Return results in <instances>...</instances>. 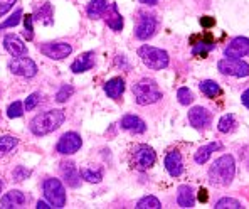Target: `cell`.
Returning <instances> with one entry per match:
<instances>
[{
    "label": "cell",
    "mask_w": 249,
    "mask_h": 209,
    "mask_svg": "<svg viewBox=\"0 0 249 209\" xmlns=\"http://www.w3.org/2000/svg\"><path fill=\"white\" fill-rule=\"evenodd\" d=\"M234 175H236V162L232 155L219 157L209 169V181L215 186H229Z\"/></svg>",
    "instance_id": "cell-1"
},
{
    "label": "cell",
    "mask_w": 249,
    "mask_h": 209,
    "mask_svg": "<svg viewBox=\"0 0 249 209\" xmlns=\"http://www.w3.org/2000/svg\"><path fill=\"white\" fill-rule=\"evenodd\" d=\"M64 122V112L62 110H49V112L39 113L31 122V132L37 137L47 135L57 130Z\"/></svg>",
    "instance_id": "cell-2"
},
{
    "label": "cell",
    "mask_w": 249,
    "mask_h": 209,
    "mask_svg": "<svg viewBox=\"0 0 249 209\" xmlns=\"http://www.w3.org/2000/svg\"><path fill=\"white\" fill-rule=\"evenodd\" d=\"M133 95L135 100H137L138 105L146 106V105H153L162 98V91L159 90V84H157L153 79H142L133 86Z\"/></svg>",
    "instance_id": "cell-3"
},
{
    "label": "cell",
    "mask_w": 249,
    "mask_h": 209,
    "mask_svg": "<svg viewBox=\"0 0 249 209\" xmlns=\"http://www.w3.org/2000/svg\"><path fill=\"white\" fill-rule=\"evenodd\" d=\"M138 56L140 59L143 61V64L148 69H153V71H160V69H165L170 59H168V54L167 51L159 49V47H153V46H142L138 49Z\"/></svg>",
    "instance_id": "cell-4"
},
{
    "label": "cell",
    "mask_w": 249,
    "mask_h": 209,
    "mask_svg": "<svg viewBox=\"0 0 249 209\" xmlns=\"http://www.w3.org/2000/svg\"><path fill=\"white\" fill-rule=\"evenodd\" d=\"M44 196L51 203L53 208H64L66 206V189L61 184L59 179H46L42 184Z\"/></svg>",
    "instance_id": "cell-5"
},
{
    "label": "cell",
    "mask_w": 249,
    "mask_h": 209,
    "mask_svg": "<svg viewBox=\"0 0 249 209\" xmlns=\"http://www.w3.org/2000/svg\"><path fill=\"white\" fill-rule=\"evenodd\" d=\"M217 69L222 75L236 76V78H246L249 76V64L243 59H234V57H224L217 63Z\"/></svg>",
    "instance_id": "cell-6"
},
{
    "label": "cell",
    "mask_w": 249,
    "mask_h": 209,
    "mask_svg": "<svg viewBox=\"0 0 249 209\" xmlns=\"http://www.w3.org/2000/svg\"><path fill=\"white\" fill-rule=\"evenodd\" d=\"M9 71L12 75L22 76V78H32V76L37 75V64L31 59V57L24 56H16L9 63Z\"/></svg>",
    "instance_id": "cell-7"
},
{
    "label": "cell",
    "mask_w": 249,
    "mask_h": 209,
    "mask_svg": "<svg viewBox=\"0 0 249 209\" xmlns=\"http://www.w3.org/2000/svg\"><path fill=\"white\" fill-rule=\"evenodd\" d=\"M157 155L153 152L152 147L148 145H138L137 149L133 150V166L138 169V171H146L155 164Z\"/></svg>",
    "instance_id": "cell-8"
},
{
    "label": "cell",
    "mask_w": 249,
    "mask_h": 209,
    "mask_svg": "<svg viewBox=\"0 0 249 209\" xmlns=\"http://www.w3.org/2000/svg\"><path fill=\"white\" fill-rule=\"evenodd\" d=\"M39 51L44 54V56L51 57V59H64L69 54L72 53V46L68 42H46L39 46Z\"/></svg>",
    "instance_id": "cell-9"
},
{
    "label": "cell",
    "mask_w": 249,
    "mask_h": 209,
    "mask_svg": "<svg viewBox=\"0 0 249 209\" xmlns=\"http://www.w3.org/2000/svg\"><path fill=\"white\" fill-rule=\"evenodd\" d=\"M81 145H83L81 137H79L76 132H68V133H64L59 138L56 150L59 153H62V155H72V153H76L81 149Z\"/></svg>",
    "instance_id": "cell-10"
},
{
    "label": "cell",
    "mask_w": 249,
    "mask_h": 209,
    "mask_svg": "<svg viewBox=\"0 0 249 209\" xmlns=\"http://www.w3.org/2000/svg\"><path fill=\"white\" fill-rule=\"evenodd\" d=\"M155 29H157V20L152 14H145L142 12L140 17H138V24H137V29H135V36L137 39L140 41H146L150 39L153 34H155Z\"/></svg>",
    "instance_id": "cell-11"
},
{
    "label": "cell",
    "mask_w": 249,
    "mask_h": 209,
    "mask_svg": "<svg viewBox=\"0 0 249 209\" xmlns=\"http://www.w3.org/2000/svg\"><path fill=\"white\" fill-rule=\"evenodd\" d=\"M249 54V39L248 38H234L224 49L226 57H234V59H241V57Z\"/></svg>",
    "instance_id": "cell-12"
},
{
    "label": "cell",
    "mask_w": 249,
    "mask_h": 209,
    "mask_svg": "<svg viewBox=\"0 0 249 209\" xmlns=\"http://www.w3.org/2000/svg\"><path fill=\"white\" fill-rule=\"evenodd\" d=\"M211 113L207 112L204 106H194L189 112V122L190 125L197 130H202V128H207L211 125Z\"/></svg>",
    "instance_id": "cell-13"
},
{
    "label": "cell",
    "mask_w": 249,
    "mask_h": 209,
    "mask_svg": "<svg viewBox=\"0 0 249 209\" xmlns=\"http://www.w3.org/2000/svg\"><path fill=\"white\" fill-rule=\"evenodd\" d=\"M61 175L62 179L66 181V184L69 186V188H79L81 186V175H79L78 169H76L74 162H68V160H64V162H61Z\"/></svg>",
    "instance_id": "cell-14"
},
{
    "label": "cell",
    "mask_w": 249,
    "mask_h": 209,
    "mask_svg": "<svg viewBox=\"0 0 249 209\" xmlns=\"http://www.w3.org/2000/svg\"><path fill=\"white\" fill-rule=\"evenodd\" d=\"M165 169L172 177H178L184 172V162H182V155L177 150H172L165 157Z\"/></svg>",
    "instance_id": "cell-15"
},
{
    "label": "cell",
    "mask_w": 249,
    "mask_h": 209,
    "mask_svg": "<svg viewBox=\"0 0 249 209\" xmlns=\"http://www.w3.org/2000/svg\"><path fill=\"white\" fill-rule=\"evenodd\" d=\"M3 47H5L7 53H10L14 57L16 56H24L27 53V47L25 44L20 41V38H17L16 34H7L3 38Z\"/></svg>",
    "instance_id": "cell-16"
},
{
    "label": "cell",
    "mask_w": 249,
    "mask_h": 209,
    "mask_svg": "<svg viewBox=\"0 0 249 209\" xmlns=\"http://www.w3.org/2000/svg\"><path fill=\"white\" fill-rule=\"evenodd\" d=\"M122 128L131 132V133H143L146 130L145 122L137 115H124L122 118Z\"/></svg>",
    "instance_id": "cell-17"
},
{
    "label": "cell",
    "mask_w": 249,
    "mask_h": 209,
    "mask_svg": "<svg viewBox=\"0 0 249 209\" xmlns=\"http://www.w3.org/2000/svg\"><path fill=\"white\" fill-rule=\"evenodd\" d=\"M25 203V196L24 192H20V190H10V192H7L5 196L0 199V208H19L22 204Z\"/></svg>",
    "instance_id": "cell-18"
},
{
    "label": "cell",
    "mask_w": 249,
    "mask_h": 209,
    "mask_svg": "<svg viewBox=\"0 0 249 209\" xmlns=\"http://www.w3.org/2000/svg\"><path fill=\"white\" fill-rule=\"evenodd\" d=\"M93 66H94V53L89 51V53L81 54V56L71 64V71L72 73H84V71H88V69L93 68Z\"/></svg>",
    "instance_id": "cell-19"
},
{
    "label": "cell",
    "mask_w": 249,
    "mask_h": 209,
    "mask_svg": "<svg viewBox=\"0 0 249 209\" xmlns=\"http://www.w3.org/2000/svg\"><path fill=\"white\" fill-rule=\"evenodd\" d=\"M53 16H54L53 5H51L49 2H44V3H41V7L36 10V14L32 16V19L41 22V24H44V25H51L54 22Z\"/></svg>",
    "instance_id": "cell-20"
},
{
    "label": "cell",
    "mask_w": 249,
    "mask_h": 209,
    "mask_svg": "<svg viewBox=\"0 0 249 209\" xmlns=\"http://www.w3.org/2000/svg\"><path fill=\"white\" fill-rule=\"evenodd\" d=\"M177 203L180 208H194L196 204V194L190 186H180L177 194Z\"/></svg>",
    "instance_id": "cell-21"
},
{
    "label": "cell",
    "mask_w": 249,
    "mask_h": 209,
    "mask_svg": "<svg viewBox=\"0 0 249 209\" xmlns=\"http://www.w3.org/2000/svg\"><path fill=\"white\" fill-rule=\"evenodd\" d=\"M124 91V81L122 78H113L105 83V93L113 100H118Z\"/></svg>",
    "instance_id": "cell-22"
},
{
    "label": "cell",
    "mask_w": 249,
    "mask_h": 209,
    "mask_svg": "<svg viewBox=\"0 0 249 209\" xmlns=\"http://www.w3.org/2000/svg\"><path fill=\"white\" fill-rule=\"evenodd\" d=\"M219 149H221L219 142H212V144H209V145L200 147L196 152V155H194V160H196L197 164H206L209 160V157L212 155V152H215V150H219Z\"/></svg>",
    "instance_id": "cell-23"
},
{
    "label": "cell",
    "mask_w": 249,
    "mask_h": 209,
    "mask_svg": "<svg viewBox=\"0 0 249 209\" xmlns=\"http://www.w3.org/2000/svg\"><path fill=\"white\" fill-rule=\"evenodd\" d=\"M108 10V2L106 0H91L88 3V17L89 19H100Z\"/></svg>",
    "instance_id": "cell-24"
},
{
    "label": "cell",
    "mask_w": 249,
    "mask_h": 209,
    "mask_svg": "<svg viewBox=\"0 0 249 209\" xmlns=\"http://www.w3.org/2000/svg\"><path fill=\"white\" fill-rule=\"evenodd\" d=\"M106 22H108V27H111L113 31H122L123 29V17L120 16L118 5H116V3H111V7H109Z\"/></svg>",
    "instance_id": "cell-25"
},
{
    "label": "cell",
    "mask_w": 249,
    "mask_h": 209,
    "mask_svg": "<svg viewBox=\"0 0 249 209\" xmlns=\"http://www.w3.org/2000/svg\"><path fill=\"white\" fill-rule=\"evenodd\" d=\"M79 175H81L84 181L98 184V182H101V179H103V169H96V171H94V169H89V167H83Z\"/></svg>",
    "instance_id": "cell-26"
},
{
    "label": "cell",
    "mask_w": 249,
    "mask_h": 209,
    "mask_svg": "<svg viewBox=\"0 0 249 209\" xmlns=\"http://www.w3.org/2000/svg\"><path fill=\"white\" fill-rule=\"evenodd\" d=\"M199 88L207 98H215V96L221 95V86H219L215 81H212V79H206V81H202L199 84Z\"/></svg>",
    "instance_id": "cell-27"
},
{
    "label": "cell",
    "mask_w": 249,
    "mask_h": 209,
    "mask_svg": "<svg viewBox=\"0 0 249 209\" xmlns=\"http://www.w3.org/2000/svg\"><path fill=\"white\" fill-rule=\"evenodd\" d=\"M17 145H19V140H17L16 137H12V135H3V137H0V157L12 152Z\"/></svg>",
    "instance_id": "cell-28"
},
{
    "label": "cell",
    "mask_w": 249,
    "mask_h": 209,
    "mask_svg": "<svg viewBox=\"0 0 249 209\" xmlns=\"http://www.w3.org/2000/svg\"><path fill=\"white\" fill-rule=\"evenodd\" d=\"M212 49H215V44L207 39V41H200L197 44H194V49H192V54L194 56H206L207 53H211Z\"/></svg>",
    "instance_id": "cell-29"
},
{
    "label": "cell",
    "mask_w": 249,
    "mask_h": 209,
    "mask_svg": "<svg viewBox=\"0 0 249 209\" xmlns=\"http://www.w3.org/2000/svg\"><path fill=\"white\" fill-rule=\"evenodd\" d=\"M137 208L138 209H160L162 204H160V201L157 199L155 196H145L137 203Z\"/></svg>",
    "instance_id": "cell-30"
},
{
    "label": "cell",
    "mask_w": 249,
    "mask_h": 209,
    "mask_svg": "<svg viewBox=\"0 0 249 209\" xmlns=\"http://www.w3.org/2000/svg\"><path fill=\"white\" fill-rule=\"evenodd\" d=\"M234 115H231V113H228V115H224L221 120H219L217 123V128L219 132H222V133H229L231 130L234 128Z\"/></svg>",
    "instance_id": "cell-31"
},
{
    "label": "cell",
    "mask_w": 249,
    "mask_h": 209,
    "mask_svg": "<svg viewBox=\"0 0 249 209\" xmlns=\"http://www.w3.org/2000/svg\"><path fill=\"white\" fill-rule=\"evenodd\" d=\"M226 208H231V209H241L239 201L232 199V197H222V199H219L217 203H215V209H226Z\"/></svg>",
    "instance_id": "cell-32"
},
{
    "label": "cell",
    "mask_w": 249,
    "mask_h": 209,
    "mask_svg": "<svg viewBox=\"0 0 249 209\" xmlns=\"http://www.w3.org/2000/svg\"><path fill=\"white\" fill-rule=\"evenodd\" d=\"M72 93H74V88H72L71 84H62L61 90L56 93V101L57 103H64V101H68V98L71 96Z\"/></svg>",
    "instance_id": "cell-33"
},
{
    "label": "cell",
    "mask_w": 249,
    "mask_h": 209,
    "mask_svg": "<svg viewBox=\"0 0 249 209\" xmlns=\"http://www.w3.org/2000/svg\"><path fill=\"white\" fill-rule=\"evenodd\" d=\"M20 17H22V10L17 9L16 12H14L12 16L9 17V19L0 24V31H3V29H9V27H16V25L20 22Z\"/></svg>",
    "instance_id": "cell-34"
},
{
    "label": "cell",
    "mask_w": 249,
    "mask_h": 209,
    "mask_svg": "<svg viewBox=\"0 0 249 209\" xmlns=\"http://www.w3.org/2000/svg\"><path fill=\"white\" fill-rule=\"evenodd\" d=\"M177 98H178V103L180 105H190L194 101V95L192 91L189 90V88H180V90L177 91Z\"/></svg>",
    "instance_id": "cell-35"
},
{
    "label": "cell",
    "mask_w": 249,
    "mask_h": 209,
    "mask_svg": "<svg viewBox=\"0 0 249 209\" xmlns=\"http://www.w3.org/2000/svg\"><path fill=\"white\" fill-rule=\"evenodd\" d=\"M22 115H24V106H22L20 101H14L9 106V110H7V116L9 118H20Z\"/></svg>",
    "instance_id": "cell-36"
},
{
    "label": "cell",
    "mask_w": 249,
    "mask_h": 209,
    "mask_svg": "<svg viewBox=\"0 0 249 209\" xmlns=\"http://www.w3.org/2000/svg\"><path fill=\"white\" fill-rule=\"evenodd\" d=\"M32 24H34L32 16H25L24 17V38L27 39V41L34 39V27H32Z\"/></svg>",
    "instance_id": "cell-37"
},
{
    "label": "cell",
    "mask_w": 249,
    "mask_h": 209,
    "mask_svg": "<svg viewBox=\"0 0 249 209\" xmlns=\"http://www.w3.org/2000/svg\"><path fill=\"white\" fill-rule=\"evenodd\" d=\"M29 175H31V171H29L27 167H24V166H17L16 169H14L12 177H14V181L20 182V181H24V179H27Z\"/></svg>",
    "instance_id": "cell-38"
},
{
    "label": "cell",
    "mask_w": 249,
    "mask_h": 209,
    "mask_svg": "<svg viewBox=\"0 0 249 209\" xmlns=\"http://www.w3.org/2000/svg\"><path fill=\"white\" fill-rule=\"evenodd\" d=\"M39 101H41V95L39 93H32L31 96H27V100H25V112H31V110H34L36 106L39 105Z\"/></svg>",
    "instance_id": "cell-39"
},
{
    "label": "cell",
    "mask_w": 249,
    "mask_h": 209,
    "mask_svg": "<svg viewBox=\"0 0 249 209\" xmlns=\"http://www.w3.org/2000/svg\"><path fill=\"white\" fill-rule=\"evenodd\" d=\"M14 3H16V0H0V17L5 16L14 7Z\"/></svg>",
    "instance_id": "cell-40"
},
{
    "label": "cell",
    "mask_w": 249,
    "mask_h": 209,
    "mask_svg": "<svg viewBox=\"0 0 249 209\" xmlns=\"http://www.w3.org/2000/svg\"><path fill=\"white\" fill-rule=\"evenodd\" d=\"M214 24H215V20L212 19V17H209V16L200 19V25H202V27H212Z\"/></svg>",
    "instance_id": "cell-41"
},
{
    "label": "cell",
    "mask_w": 249,
    "mask_h": 209,
    "mask_svg": "<svg viewBox=\"0 0 249 209\" xmlns=\"http://www.w3.org/2000/svg\"><path fill=\"white\" fill-rule=\"evenodd\" d=\"M241 101H243V105L246 106V108H249V90H246L243 93V96H241Z\"/></svg>",
    "instance_id": "cell-42"
},
{
    "label": "cell",
    "mask_w": 249,
    "mask_h": 209,
    "mask_svg": "<svg viewBox=\"0 0 249 209\" xmlns=\"http://www.w3.org/2000/svg\"><path fill=\"white\" fill-rule=\"evenodd\" d=\"M199 201H200V203H206V201H207V190L206 189L199 190Z\"/></svg>",
    "instance_id": "cell-43"
},
{
    "label": "cell",
    "mask_w": 249,
    "mask_h": 209,
    "mask_svg": "<svg viewBox=\"0 0 249 209\" xmlns=\"http://www.w3.org/2000/svg\"><path fill=\"white\" fill-rule=\"evenodd\" d=\"M37 209H49V208H53V206H49L47 203H44V201H39L37 203V206H36Z\"/></svg>",
    "instance_id": "cell-44"
},
{
    "label": "cell",
    "mask_w": 249,
    "mask_h": 209,
    "mask_svg": "<svg viewBox=\"0 0 249 209\" xmlns=\"http://www.w3.org/2000/svg\"><path fill=\"white\" fill-rule=\"evenodd\" d=\"M142 3H145V5H155L159 0H140Z\"/></svg>",
    "instance_id": "cell-45"
},
{
    "label": "cell",
    "mask_w": 249,
    "mask_h": 209,
    "mask_svg": "<svg viewBox=\"0 0 249 209\" xmlns=\"http://www.w3.org/2000/svg\"><path fill=\"white\" fill-rule=\"evenodd\" d=\"M2 188H3V184H2V181H0V192H2Z\"/></svg>",
    "instance_id": "cell-46"
}]
</instances>
